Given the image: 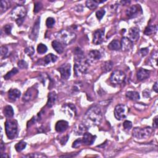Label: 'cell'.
Here are the masks:
<instances>
[{
  "label": "cell",
  "mask_w": 158,
  "mask_h": 158,
  "mask_svg": "<svg viewBox=\"0 0 158 158\" xmlns=\"http://www.w3.org/2000/svg\"><path fill=\"white\" fill-rule=\"evenodd\" d=\"M103 115L100 108L94 106L91 107L87 111L85 116V119L86 122L90 125H99L102 121Z\"/></svg>",
  "instance_id": "obj_1"
},
{
  "label": "cell",
  "mask_w": 158,
  "mask_h": 158,
  "mask_svg": "<svg viewBox=\"0 0 158 158\" xmlns=\"http://www.w3.org/2000/svg\"><path fill=\"white\" fill-rule=\"evenodd\" d=\"M56 37L61 44L68 45L75 41L76 35L69 30H61L56 34Z\"/></svg>",
  "instance_id": "obj_2"
},
{
  "label": "cell",
  "mask_w": 158,
  "mask_h": 158,
  "mask_svg": "<svg viewBox=\"0 0 158 158\" xmlns=\"http://www.w3.org/2000/svg\"><path fill=\"white\" fill-rule=\"evenodd\" d=\"M152 133L153 129L150 127L144 128L135 127L133 130L132 135L138 140H143V139H147L149 138Z\"/></svg>",
  "instance_id": "obj_3"
},
{
  "label": "cell",
  "mask_w": 158,
  "mask_h": 158,
  "mask_svg": "<svg viewBox=\"0 0 158 158\" xmlns=\"http://www.w3.org/2000/svg\"><path fill=\"white\" fill-rule=\"evenodd\" d=\"M6 134L8 138L14 139L17 135V122L12 120H7L5 123Z\"/></svg>",
  "instance_id": "obj_4"
},
{
  "label": "cell",
  "mask_w": 158,
  "mask_h": 158,
  "mask_svg": "<svg viewBox=\"0 0 158 158\" xmlns=\"http://www.w3.org/2000/svg\"><path fill=\"white\" fill-rule=\"evenodd\" d=\"M27 14V10L23 6H17L11 12V17L16 21L22 19Z\"/></svg>",
  "instance_id": "obj_5"
},
{
  "label": "cell",
  "mask_w": 158,
  "mask_h": 158,
  "mask_svg": "<svg viewBox=\"0 0 158 158\" xmlns=\"http://www.w3.org/2000/svg\"><path fill=\"white\" fill-rule=\"evenodd\" d=\"M126 75L121 71H115L113 72L110 77L111 83L114 85H121L125 80Z\"/></svg>",
  "instance_id": "obj_6"
},
{
  "label": "cell",
  "mask_w": 158,
  "mask_h": 158,
  "mask_svg": "<svg viewBox=\"0 0 158 158\" xmlns=\"http://www.w3.org/2000/svg\"><path fill=\"white\" fill-rule=\"evenodd\" d=\"M90 63L88 62L87 59L84 60L80 62H75L74 65V72L76 76H79L81 74H84L87 73L88 66Z\"/></svg>",
  "instance_id": "obj_7"
},
{
  "label": "cell",
  "mask_w": 158,
  "mask_h": 158,
  "mask_svg": "<svg viewBox=\"0 0 158 158\" xmlns=\"http://www.w3.org/2000/svg\"><path fill=\"white\" fill-rule=\"evenodd\" d=\"M127 108L125 105L119 104L116 106L114 109V116L118 121L125 119L127 117Z\"/></svg>",
  "instance_id": "obj_8"
},
{
  "label": "cell",
  "mask_w": 158,
  "mask_h": 158,
  "mask_svg": "<svg viewBox=\"0 0 158 158\" xmlns=\"http://www.w3.org/2000/svg\"><path fill=\"white\" fill-rule=\"evenodd\" d=\"M58 71L61 74V78L63 80H67L71 74V65L69 63L62 64L58 68Z\"/></svg>",
  "instance_id": "obj_9"
},
{
  "label": "cell",
  "mask_w": 158,
  "mask_h": 158,
  "mask_svg": "<svg viewBox=\"0 0 158 158\" xmlns=\"http://www.w3.org/2000/svg\"><path fill=\"white\" fill-rule=\"evenodd\" d=\"M39 94V91L34 87H31L27 90L26 93L24 94L22 100L24 102H28L30 101L35 99Z\"/></svg>",
  "instance_id": "obj_10"
},
{
  "label": "cell",
  "mask_w": 158,
  "mask_h": 158,
  "mask_svg": "<svg viewBox=\"0 0 158 158\" xmlns=\"http://www.w3.org/2000/svg\"><path fill=\"white\" fill-rule=\"evenodd\" d=\"M104 29H101L97 30L93 34V43L94 45H100L104 40Z\"/></svg>",
  "instance_id": "obj_11"
},
{
  "label": "cell",
  "mask_w": 158,
  "mask_h": 158,
  "mask_svg": "<svg viewBox=\"0 0 158 158\" xmlns=\"http://www.w3.org/2000/svg\"><path fill=\"white\" fill-rule=\"evenodd\" d=\"M140 11L142 12V9L140 6H138L137 4L133 5L126 11V15L129 18L135 17L139 14Z\"/></svg>",
  "instance_id": "obj_12"
},
{
  "label": "cell",
  "mask_w": 158,
  "mask_h": 158,
  "mask_svg": "<svg viewBox=\"0 0 158 158\" xmlns=\"http://www.w3.org/2000/svg\"><path fill=\"white\" fill-rule=\"evenodd\" d=\"M140 36V30L137 27L130 29L128 34V39L133 43L137 41Z\"/></svg>",
  "instance_id": "obj_13"
},
{
  "label": "cell",
  "mask_w": 158,
  "mask_h": 158,
  "mask_svg": "<svg viewBox=\"0 0 158 158\" xmlns=\"http://www.w3.org/2000/svg\"><path fill=\"white\" fill-rule=\"evenodd\" d=\"M40 18L39 17L34 23L32 31H31V35L30 36V38L32 40H36L38 36H39L40 30Z\"/></svg>",
  "instance_id": "obj_14"
},
{
  "label": "cell",
  "mask_w": 158,
  "mask_h": 158,
  "mask_svg": "<svg viewBox=\"0 0 158 158\" xmlns=\"http://www.w3.org/2000/svg\"><path fill=\"white\" fill-rule=\"evenodd\" d=\"M101 57H102V54H101L98 50H92L88 53V59L87 61L89 63L93 62L99 60L101 58Z\"/></svg>",
  "instance_id": "obj_15"
},
{
  "label": "cell",
  "mask_w": 158,
  "mask_h": 158,
  "mask_svg": "<svg viewBox=\"0 0 158 158\" xmlns=\"http://www.w3.org/2000/svg\"><path fill=\"white\" fill-rule=\"evenodd\" d=\"M121 49L124 51H127L133 47V42L131 41L127 37H123L121 41Z\"/></svg>",
  "instance_id": "obj_16"
},
{
  "label": "cell",
  "mask_w": 158,
  "mask_h": 158,
  "mask_svg": "<svg viewBox=\"0 0 158 158\" xmlns=\"http://www.w3.org/2000/svg\"><path fill=\"white\" fill-rule=\"evenodd\" d=\"M96 136L92 135L90 133H85L84 134V137L82 139L83 145H91L95 141Z\"/></svg>",
  "instance_id": "obj_17"
},
{
  "label": "cell",
  "mask_w": 158,
  "mask_h": 158,
  "mask_svg": "<svg viewBox=\"0 0 158 158\" xmlns=\"http://www.w3.org/2000/svg\"><path fill=\"white\" fill-rule=\"evenodd\" d=\"M69 127V124L67 121H58L56 124V130L59 133H62L65 132Z\"/></svg>",
  "instance_id": "obj_18"
},
{
  "label": "cell",
  "mask_w": 158,
  "mask_h": 158,
  "mask_svg": "<svg viewBox=\"0 0 158 158\" xmlns=\"http://www.w3.org/2000/svg\"><path fill=\"white\" fill-rule=\"evenodd\" d=\"M149 75H150V71L142 68L139 69L137 74V79L140 81H142L148 79L149 77Z\"/></svg>",
  "instance_id": "obj_19"
},
{
  "label": "cell",
  "mask_w": 158,
  "mask_h": 158,
  "mask_svg": "<svg viewBox=\"0 0 158 158\" xmlns=\"http://www.w3.org/2000/svg\"><path fill=\"white\" fill-rule=\"evenodd\" d=\"M74 59L75 62H80L85 60L84 53L79 47L75 48L74 50Z\"/></svg>",
  "instance_id": "obj_20"
},
{
  "label": "cell",
  "mask_w": 158,
  "mask_h": 158,
  "mask_svg": "<svg viewBox=\"0 0 158 158\" xmlns=\"http://www.w3.org/2000/svg\"><path fill=\"white\" fill-rule=\"evenodd\" d=\"M21 95V92L18 89H10L8 92V97L9 99L12 102L17 100L18 98H19Z\"/></svg>",
  "instance_id": "obj_21"
},
{
  "label": "cell",
  "mask_w": 158,
  "mask_h": 158,
  "mask_svg": "<svg viewBox=\"0 0 158 158\" xmlns=\"http://www.w3.org/2000/svg\"><path fill=\"white\" fill-rule=\"evenodd\" d=\"M57 59H58V57L52 53H50L46 55L45 58H43V62L44 64L47 65V64H50V63L55 62L57 61Z\"/></svg>",
  "instance_id": "obj_22"
},
{
  "label": "cell",
  "mask_w": 158,
  "mask_h": 158,
  "mask_svg": "<svg viewBox=\"0 0 158 158\" xmlns=\"http://www.w3.org/2000/svg\"><path fill=\"white\" fill-rule=\"evenodd\" d=\"M88 129V127L85 124H80L78 125H77V127L74 129L75 132L76 133V134L78 135H84V134L87 132V130Z\"/></svg>",
  "instance_id": "obj_23"
},
{
  "label": "cell",
  "mask_w": 158,
  "mask_h": 158,
  "mask_svg": "<svg viewBox=\"0 0 158 158\" xmlns=\"http://www.w3.org/2000/svg\"><path fill=\"white\" fill-rule=\"evenodd\" d=\"M57 99V94L54 92H50L48 94V102H47V106L48 107H51L54 103L56 102V101Z\"/></svg>",
  "instance_id": "obj_24"
},
{
  "label": "cell",
  "mask_w": 158,
  "mask_h": 158,
  "mask_svg": "<svg viewBox=\"0 0 158 158\" xmlns=\"http://www.w3.org/2000/svg\"><path fill=\"white\" fill-rule=\"evenodd\" d=\"M108 48L110 50H114V51H117L121 49V41H119L117 40H114L112 41L108 45Z\"/></svg>",
  "instance_id": "obj_25"
},
{
  "label": "cell",
  "mask_w": 158,
  "mask_h": 158,
  "mask_svg": "<svg viewBox=\"0 0 158 158\" xmlns=\"http://www.w3.org/2000/svg\"><path fill=\"white\" fill-rule=\"evenodd\" d=\"M52 46L54 49L55 51L59 54H61L64 51V47L62 46V44H61L58 41H53L52 42Z\"/></svg>",
  "instance_id": "obj_26"
},
{
  "label": "cell",
  "mask_w": 158,
  "mask_h": 158,
  "mask_svg": "<svg viewBox=\"0 0 158 158\" xmlns=\"http://www.w3.org/2000/svg\"><path fill=\"white\" fill-rule=\"evenodd\" d=\"M157 30V27L156 25L153 26V25H150L147 27V28L145 29L144 33L146 35H151L153 34H155Z\"/></svg>",
  "instance_id": "obj_27"
},
{
  "label": "cell",
  "mask_w": 158,
  "mask_h": 158,
  "mask_svg": "<svg viewBox=\"0 0 158 158\" xmlns=\"http://www.w3.org/2000/svg\"><path fill=\"white\" fill-rule=\"evenodd\" d=\"M4 115L8 118H11L14 116V110L12 109V106H6L4 107L3 110Z\"/></svg>",
  "instance_id": "obj_28"
},
{
  "label": "cell",
  "mask_w": 158,
  "mask_h": 158,
  "mask_svg": "<svg viewBox=\"0 0 158 158\" xmlns=\"http://www.w3.org/2000/svg\"><path fill=\"white\" fill-rule=\"evenodd\" d=\"M112 67H113V62L111 61H106L103 63L102 66V69L104 73H106L111 71V69H112Z\"/></svg>",
  "instance_id": "obj_29"
},
{
  "label": "cell",
  "mask_w": 158,
  "mask_h": 158,
  "mask_svg": "<svg viewBox=\"0 0 158 158\" xmlns=\"http://www.w3.org/2000/svg\"><path fill=\"white\" fill-rule=\"evenodd\" d=\"M126 97L131 100L136 101L140 99V94L137 92L130 91L126 93Z\"/></svg>",
  "instance_id": "obj_30"
},
{
  "label": "cell",
  "mask_w": 158,
  "mask_h": 158,
  "mask_svg": "<svg viewBox=\"0 0 158 158\" xmlns=\"http://www.w3.org/2000/svg\"><path fill=\"white\" fill-rule=\"evenodd\" d=\"M98 3L97 2V1H91V0H88V1H86V6L90 10L95 9L98 7Z\"/></svg>",
  "instance_id": "obj_31"
},
{
  "label": "cell",
  "mask_w": 158,
  "mask_h": 158,
  "mask_svg": "<svg viewBox=\"0 0 158 158\" xmlns=\"http://www.w3.org/2000/svg\"><path fill=\"white\" fill-rule=\"evenodd\" d=\"M10 7L9 2L8 1H4L2 0L0 3V10H1V13H3L4 11L7 10Z\"/></svg>",
  "instance_id": "obj_32"
},
{
  "label": "cell",
  "mask_w": 158,
  "mask_h": 158,
  "mask_svg": "<svg viewBox=\"0 0 158 158\" xmlns=\"http://www.w3.org/2000/svg\"><path fill=\"white\" fill-rule=\"evenodd\" d=\"M26 145H27V143L26 142L24 141H21L15 145V149L17 152H21V151H22V150H24L25 148H26Z\"/></svg>",
  "instance_id": "obj_33"
},
{
  "label": "cell",
  "mask_w": 158,
  "mask_h": 158,
  "mask_svg": "<svg viewBox=\"0 0 158 158\" xmlns=\"http://www.w3.org/2000/svg\"><path fill=\"white\" fill-rule=\"evenodd\" d=\"M18 72H19V71L17 68H13L11 71H9V72H8L4 75V78L5 80H9L12 76H14V75H16Z\"/></svg>",
  "instance_id": "obj_34"
},
{
  "label": "cell",
  "mask_w": 158,
  "mask_h": 158,
  "mask_svg": "<svg viewBox=\"0 0 158 158\" xmlns=\"http://www.w3.org/2000/svg\"><path fill=\"white\" fill-rule=\"evenodd\" d=\"M48 51L47 46L43 43H40L37 47V51L39 54H44Z\"/></svg>",
  "instance_id": "obj_35"
},
{
  "label": "cell",
  "mask_w": 158,
  "mask_h": 158,
  "mask_svg": "<svg viewBox=\"0 0 158 158\" xmlns=\"http://www.w3.org/2000/svg\"><path fill=\"white\" fill-rule=\"evenodd\" d=\"M24 52L26 53L29 56L31 57L32 56L34 53H35V49L34 48V47L32 46H29L27 48H26L24 50Z\"/></svg>",
  "instance_id": "obj_36"
},
{
  "label": "cell",
  "mask_w": 158,
  "mask_h": 158,
  "mask_svg": "<svg viewBox=\"0 0 158 158\" xmlns=\"http://www.w3.org/2000/svg\"><path fill=\"white\" fill-rule=\"evenodd\" d=\"M55 24V20L53 17H48L46 21V25L48 28H51Z\"/></svg>",
  "instance_id": "obj_37"
},
{
  "label": "cell",
  "mask_w": 158,
  "mask_h": 158,
  "mask_svg": "<svg viewBox=\"0 0 158 158\" xmlns=\"http://www.w3.org/2000/svg\"><path fill=\"white\" fill-rule=\"evenodd\" d=\"M106 13V11L104 9H100L99 11H98L97 12H96V16H97V17L98 18V19L99 21L102 20V18L104 17V14Z\"/></svg>",
  "instance_id": "obj_38"
},
{
  "label": "cell",
  "mask_w": 158,
  "mask_h": 158,
  "mask_svg": "<svg viewBox=\"0 0 158 158\" xmlns=\"http://www.w3.org/2000/svg\"><path fill=\"white\" fill-rule=\"evenodd\" d=\"M43 8V4L41 2H36L35 3L34 6V12L35 13H37L39 12Z\"/></svg>",
  "instance_id": "obj_39"
},
{
  "label": "cell",
  "mask_w": 158,
  "mask_h": 158,
  "mask_svg": "<svg viewBox=\"0 0 158 158\" xmlns=\"http://www.w3.org/2000/svg\"><path fill=\"white\" fill-rule=\"evenodd\" d=\"M12 28V26L11 24H8L5 26L3 27V30L4 31V33L7 35H10L11 34V30Z\"/></svg>",
  "instance_id": "obj_40"
},
{
  "label": "cell",
  "mask_w": 158,
  "mask_h": 158,
  "mask_svg": "<svg viewBox=\"0 0 158 158\" xmlns=\"http://www.w3.org/2000/svg\"><path fill=\"white\" fill-rule=\"evenodd\" d=\"M26 157H46L47 156L44 154H42V153H32V154H29V155H27L26 156Z\"/></svg>",
  "instance_id": "obj_41"
},
{
  "label": "cell",
  "mask_w": 158,
  "mask_h": 158,
  "mask_svg": "<svg viewBox=\"0 0 158 158\" xmlns=\"http://www.w3.org/2000/svg\"><path fill=\"white\" fill-rule=\"evenodd\" d=\"M123 127L125 130H130L132 127V124L130 121H125L123 124Z\"/></svg>",
  "instance_id": "obj_42"
},
{
  "label": "cell",
  "mask_w": 158,
  "mask_h": 158,
  "mask_svg": "<svg viewBox=\"0 0 158 158\" xmlns=\"http://www.w3.org/2000/svg\"><path fill=\"white\" fill-rule=\"evenodd\" d=\"M17 65L18 67L21 69H27L28 67L27 63L24 60H21L19 61L17 63Z\"/></svg>",
  "instance_id": "obj_43"
},
{
  "label": "cell",
  "mask_w": 158,
  "mask_h": 158,
  "mask_svg": "<svg viewBox=\"0 0 158 158\" xmlns=\"http://www.w3.org/2000/svg\"><path fill=\"white\" fill-rule=\"evenodd\" d=\"M82 145H83V142H82V140L80 138L77 139V140H75L72 144V147L73 148H79L80 147H81Z\"/></svg>",
  "instance_id": "obj_44"
},
{
  "label": "cell",
  "mask_w": 158,
  "mask_h": 158,
  "mask_svg": "<svg viewBox=\"0 0 158 158\" xmlns=\"http://www.w3.org/2000/svg\"><path fill=\"white\" fill-rule=\"evenodd\" d=\"M8 49L6 46H2L1 47V55L2 57L6 56V54H8Z\"/></svg>",
  "instance_id": "obj_45"
},
{
  "label": "cell",
  "mask_w": 158,
  "mask_h": 158,
  "mask_svg": "<svg viewBox=\"0 0 158 158\" xmlns=\"http://www.w3.org/2000/svg\"><path fill=\"white\" fill-rule=\"evenodd\" d=\"M149 52V49L148 48H142L140 50V53L142 54V56H145L148 54Z\"/></svg>",
  "instance_id": "obj_46"
},
{
  "label": "cell",
  "mask_w": 158,
  "mask_h": 158,
  "mask_svg": "<svg viewBox=\"0 0 158 158\" xmlns=\"http://www.w3.org/2000/svg\"><path fill=\"white\" fill-rule=\"evenodd\" d=\"M68 138H69V136L68 135H67L66 137H63L61 139V143L62 144H65L66 143V142H67V140H68Z\"/></svg>",
  "instance_id": "obj_47"
},
{
  "label": "cell",
  "mask_w": 158,
  "mask_h": 158,
  "mask_svg": "<svg viewBox=\"0 0 158 158\" xmlns=\"http://www.w3.org/2000/svg\"><path fill=\"white\" fill-rule=\"evenodd\" d=\"M157 125H158V124H157V116H156L153 120V127L154 128H157Z\"/></svg>",
  "instance_id": "obj_48"
},
{
  "label": "cell",
  "mask_w": 158,
  "mask_h": 158,
  "mask_svg": "<svg viewBox=\"0 0 158 158\" xmlns=\"http://www.w3.org/2000/svg\"><path fill=\"white\" fill-rule=\"evenodd\" d=\"M153 90L156 93H157V92H158V87H157V82H156V83L153 85Z\"/></svg>",
  "instance_id": "obj_49"
},
{
  "label": "cell",
  "mask_w": 158,
  "mask_h": 158,
  "mask_svg": "<svg viewBox=\"0 0 158 158\" xmlns=\"http://www.w3.org/2000/svg\"><path fill=\"white\" fill-rule=\"evenodd\" d=\"M0 148H1V152H2V151L4 149V148H5V147H4V143L3 142V141L1 140V147H0Z\"/></svg>",
  "instance_id": "obj_50"
},
{
  "label": "cell",
  "mask_w": 158,
  "mask_h": 158,
  "mask_svg": "<svg viewBox=\"0 0 158 158\" xmlns=\"http://www.w3.org/2000/svg\"><path fill=\"white\" fill-rule=\"evenodd\" d=\"M121 3H122L123 5H125L126 4H129L130 3V1H121Z\"/></svg>",
  "instance_id": "obj_51"
},
{
  "label": "cell",
  "mask_w": 158,
  "mask_h": 158,
  "mask_svg": "<svg viewBox=\"0 0 158 158\" xmlns=\"http://www.w3.org/2000/svg\"><path fill=\"white\" fill-rule=\"evenodd\" d=\"M1 156L2 157H9V156L8 155V154H3V153H1Z\"/></svg>",
  "instance_id": "obj_52"
}]
</instances>
